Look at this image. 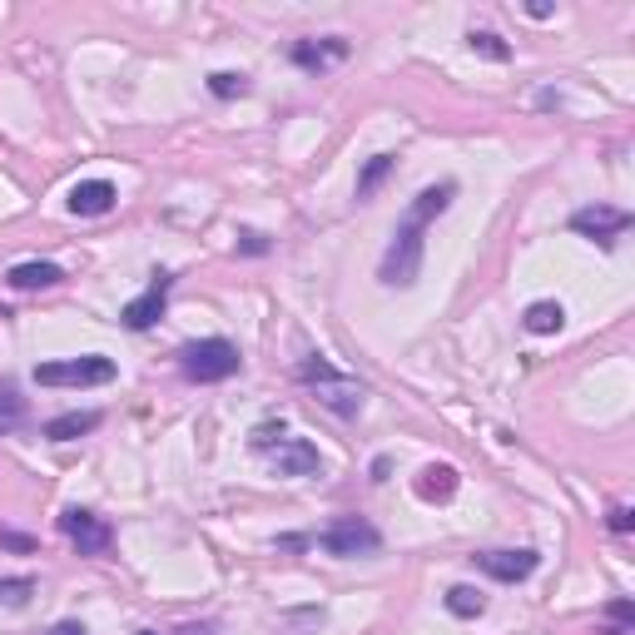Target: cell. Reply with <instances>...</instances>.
I'll return each instance as SVG.
<instances>
[{
  "label": "cell",
  "mask_w": 635,
  "mask_h": 635,
  "mask_svg": "<svg viewBox=\"0 0 635 635\" xmlns=\"http://www.w3.org/2000/svg\"><path fill=\"white\" fill-rule=\"evenodd\" d=\"M392 169H397V154H373V159L363 164V174H358V204L378 194V184L392 174Z\"/></svg>",
  "instance_id": "17"
},
{
  "label": "cell",
  "mask_w": 635,
  "mask_h": 635,
  "mask_svg": "<svg viewBox=\"0 0 635 635\" xmlns=\"http://www.w3.org/2000/svg\"><path fill=\"white\" fill-rule=\"evenodd\" d=\"M293 60L303 65V70H328L333 60H348V40L343 35H328V40H298L293 45Z\"/></svg>",
  "instance_id": "12"
},
{
  "label": "cell",
  "mask_w": 635,
  "mask_h": 635,
  "mask_svg": "<svg viewBox=\"0 0 635 635\" xmlns=\"http://www.w3.org/2000/svg\"><path fill=\"white\" fill-rule=\"evenodd\" d=\"M139 635H159V631H139Z\"/></svg>",
  "instance_id": "29"
},
{
  "label": "cell",
  "mask_w": 635,
  "mask_h": 635,
  "mask_svg": "<svg viewBox=\"0 0 635 635\" xmlns=\"http://www.w3.org/2000/svg\"><path fill=\"white\" fill-rule=\"evenodd\" d=\"M417 497L422 502H447L452 492H457V467H447V462H432V467H422L417 472Z\"/></svg>",
  "instance_id": "14"
},
{
  "label": "cell",
  "mask_w": 635,
  "mask_h": 635,
  "mask_svg": "<svg viewBox=\"0 0 635 635\" xmlns=\"http://www.w3.org/2000/svg\"><path fill=\"white\" fill-rule=\"evenodd\" d=\"M20 422H25V397L10 382H0V432H15Z\"/></svg>",
  "instance_id": "19"
},
{
  "label": "cell",
  "mask_w": 635,
  "mask_h": 635,
  "mask_svg": "<svg viewBox=\"0 0 635 635\" xmlns=\"http://www.w3.org/2000/svg\"><path fill=\"white\" fill-rule=\"evenodd\" d=\"M40 387H100V382H115V363L110 358H65V363H40L35 368Z\"/></svg>",
  "instance_id": "5"
},
{
  "label": "cell",
  "mask_w": 635,
  "mask_h": 635,
  "mask_svg": "<svg viewBox=\"0 0 635 635\" xmlns=\"http://www.w3.org/2000/svg\"><path fill=\"white\" fill-rule=\"evenodd\" d=\"M110 209H115V184H110V179H80V184L70 189V214L100 219V214H110Z\"/></svg>",
  "instance_id": "11"
},
{
  "label": "cell",
  "mask_w": 635,
  "mask_h": 635,
  "mask_svg": "<svg viewBox=\"0 0 635 635\" xmlns=\"http://www.w3.org/2000/svg\"><path fill=\"white\" fill-rule=\"evenodd\" d=\"M273 472L278 477H323V452L308 437H283L273 447Z\"/></svg>",
  "instance_id": "9"
},
{
  "label": "cell",
  "mask_w": 635,
  "mask_h": 635,
  "mask_svg": "<svg viewBox=\"0 0 635 635\" xmlns=\"http://www.w3.org/2000/svg\"><path fill=\"white\" fill-rule=\"evenodd\" d=\"M606 526H611L616 536H626V531L635 526V511H631V507H616V511H611V521H606Z\"/></svg>",
  "instance_id": "24"
},
{
  "label": "cell",
  "mask_w": 635,
  "mask_h": 635,
  "mask_svg": "<svg viewBox=\"0 0 635 635\" xmlns=\"http://www.w3.org/2000/svg\"><path fill=\"white\" fill-rule=\"evenodd\" d=\"M209 90H214L219 100H239V95H249V80L234 75V70H214V75H209Z\"/></svg>",
  "instance_id": "21"
},
{
  "label": "cell",
  "mask_w": 635,
  "mask_h": 635,
  "mask_svg": "<svg viewBox=\"0 0 635 635\" xmlns=\"http://www.w3.org/2000/svg\"><path fill=\"white\" fill-rule=\"evenodd\" d=\"M571 229L586 234V239H596V244H616L631 229V214L616 209V204H586V209L571 214Z\"/></svg>",
  "instance_id": "8"
},
{
  "label": "cell",
  "mask_w": 635,
  "mask_h": 635,
  "mask_svg": "<svg viewBox=\"0 0 635 635\" xmlns=\"http://www.w3.org/2000/svg\"><path fill=\"white\" fill-rule=\"evenodd\" d=\"M60 531L70 536V546H75L80 556H105V551L115 546L110 521H105V516H95V511H85V507H65V511H60Z\"/></svg>",
  "instance_id": "6"
},
{
  "label": "cell",
  "mask_w": 635,
  "mask_h": 635,
  "mask_svg": "<svg viewBox=\"0 0 635 635\" xmlns=\"http://www.w3.org/2000/svg\"><path fill=\"white\" fill-rule=\"evenodd\" d=\"M169 288H174V278H169V273H154V278H149V288H144L139 298H129V303H125L120 323H125L129 333L154 328V323L164 318V308H169Z\"/></svg>",
  "instance_id": "7"
},
{
  "label": "cell",
  "mask_w": 635,
  "mask_h": 635,
  "mask_svg": "<svg viewBox=\"0 0 635 635\" xmlns=\"http://www.w3.org/2000/svg\"><path fill=\"white\" fill-rule=\"evenodd\" d=\"M179 368H184L189 382H224L244 368V358L229 338H199V343L179 348Z\"/></svg>",
  "instance_id": "3"
},
{
  "label": "cell",
  "mask_w": 635,
  "mask_h": 635,
  "mask_svg": "<svg viewBox=\"0 0 635 635\" xmlns=\"http://www.w3.org/2000/svg\"><path fill=\"white\" fill-rule=\"evenodd\" d=\"M50 635H85V626H80V621H60Z\"/></svg>",
  "instance_id": "28"
},
{
  "label": "cell",
  "mask_w": 635,
  "mask_h": 635,
  "mask_svg": "<svg viewBox=\"0 0 635 635\" xmlns=\"http://www.w3.org/2000/svg\"><path fill=\"white\" fill-rule=\"evenodd\" d=\"M239 254H268V239L263 234H244L239 239Z\"/></svg>",
  "instance_id": "25"
},
{
  "label": "cell",
  "mask_w": 635,
  "mask_h": 635,
  "mask_svg": "<svg viewBox=\"0 0 635 635\" xmlns=\"http://www.w3.org/2000/svg\"><path fill=\"white\" fill-rule=\"evenodd\" d=\"M5 283H10V288H20V293H35V288H60V283H65V268H60V263H40V258H30V263H15V268L5 273Z\"/></svg>",
  "instance_id": "13"
},
{
  "label": "cell",
  "mask_w": 635,
  "mask_h": 635,
  "mask_svg": "<svg viewBox=\"0 0 635 635\" xmlns=\"http://www.w3.org/2000/svg\"><path fill=\"white\" fill-rule=\"evenodd\" d=\"M313 546L328 551V556H338V561H353V556L382 551V531L373 521H363V516H338L333 526H323V531L313 536Z\"/></svg>",
  "instance_id": "4"
},
{
  "label": "cell",
  "mask_w": 635,
  "mask_h": 635,
  "mask_svg": "<svg viewBox=\"0 0 635 635\" xmlns=\"http://www.w3.org/2000/svg\"><path fill=\"white\" fill-rule=\"evenodd\" d=\"M467 45H472L477 55H487V60H511V45L502 40V35H492V30H472Z\"/></svg>",
  "instance_id": "20"
},
{
  "label": "cell",
  "mask_w": 635,
  "mask_h": 635,
  "mask_svg": "<svg viewBox=\"0 0 635 635\" xmlns=\"http://www.w3.org/2000/svg\"><path fill=\"white\" fill-rule=\"evenodd\" d=\"M447 611L462 616V621H472V616L487 611V596H482L477 586H452V591H447Z\"/></svg>",
  "instance_id": "18"
},
{
  "label": "cell",
  "mask_w": 635,
  "mask_h": 635,
  "mask_svg": "<svg viewBox=\"0 0 635 635\" xmlns=\"http://www.w3.org/2000/svg\"><path fill=\"white\" fill-rule=\"evenodd\" d=\"M387 472H392V457H378L373 462V482H387Z\"/></svg>",
  "instance_id": "26"
},
{
  "label": "cell",
  "mask_w": 635,
  "mask_h": 635,
  "mask_svg": "<svg viewBox=\"0 0 635 635\" xmlns=\"http://www.w3.org/2000/svg\"><path fill=\"white\" fill-rule=\"evenodd\" d=\"M35 596V581L30 576H5L0 581V606H25Z\"/></svg>",
  "instance_id": "22"
},
{
  "label": "cell",
  "mask_w": 635,
  "mask_h": 635,
  "mask_svg": "<svg viewBox=\"0 0 635 635\" xmlns=\"http://www.w3.org/2000/svg\"><path fill=\"white\" fill-rule=\"evenodd\" d=\"M298 382H308V387H313V402L328 407L333 417H358L363 402H368V387H363V382L343 378V373H338L333 363H323V358L298 363Z\"/></svg>",
  "instance_id": "2"
},
{
  "label": "cell",
  "mask_w": 635,
  "mask_h": 635,
  "mask_svg": "<svg viewBox=\"0 0 635 635\" xmlns=\"http://www.w3.org/2000/svg\"><path fill=\"white\" fill-rule=\"evenodd\" d=\"M40 541L30 536V531H10V526H0V551H15V556H30Z\"/></svg>",
  "instance_id": "23"
},
{
  "label": "cell",
  "mask_w": 635,
  "mask_h": 635,
  "mask_svg": "<svg viewBox=\"0 0 635 635\" xmlns=\"http://www.w3.org/2000/svg\"><path fill=\"white\" fill-rule=\"evenodd\" d=\"M452 199H457V184H432V189H422L417 199H412V209L402 214V224L392 229V244H387V254L378 263V278L382 288H412L417 283V273H422V249H427V224L437 219V214H447L452 209Z\"/></svg>",
  "instance_id": "1"
},
{
  "label": "cell",
  "mask_w": 635,
  "mask_h": 635,
  "mask_svg": "<svg viewBox=\"0 0 635 635\" xmlns=\"http://www.w3.org/2000/svg\"><path fill=\"white\" fill-rule=\"evenodd\" d=\"M611 616H616V621H631L635 606H631V601H616V606H611Z\"/></svg>",
  "instance_id": "27"
},
{
  "label": "cell",
  "mask_w": 635,
  "mask_h": 635,
  "mask_svg": "<svg viewBox=\"0 0 635 635\" xmlns=\"http://www.w3.org/2000/svg\"><path fill=\"white\" fill-rule=\"evenodd\" d=\"M521 323H526V333H556V328L566 323V308L551 303V298H541V303H531V308L521 313Z\"/></svg>",
  "instance_id": "16"
},
{
  "label": "cell",
  "mask_w": 635,
  "mask_h": 635,
  "mask_svg": "<svg viewBox=\"0 0 635 635\" xmlns=\"http://www.w3.org/2000/svg\"><path fill=\"white\" fill-rule=\"evenodd\" d=\"M487 576H497V581H526L536 566H541V556L536 551H482V556H472Z\"/></svg>",
  "instance_id": "10"
},
{
  "label": "cell",
  "mask_w": 635,
  "mask_h": 635,
  "mask_svg": "<svg viewBox=\"0 0 635 635\" xmlns=\"http://www.w3.org/2000/svg\"><path fill=\"white\" fill-rule=\"evenodd\" d=\"M95 427H100V412H60V417L45 422V437L50 442H75V437H85Z\"/></svg>",
  "instance_id": "15"
}]
</instances>
